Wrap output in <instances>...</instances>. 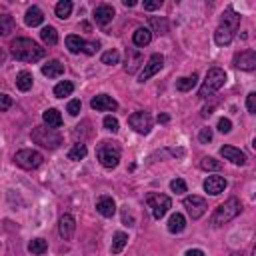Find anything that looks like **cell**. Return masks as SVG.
Instances as JSON below:
<instances>
[{"label":"cell","mask_w":256,"mask_h":256,"mask_svg":"<svg viewBox=\"0 0 256 256\" xmlns=\"http://www.w3.org/2000/svg\"><path fill=\"white\" fill-rule=\"evenodd\" d=\"M72 2L70 0H60L58 4H56V8H54V12H56V16L60 18V20H66V18H70V14H72Z\"/></svg>","instance_id":"obj_32"},{"label":"cell","mask_w":256,"mask_h":256,"mask_svg":"<svg viewBox=\"0 0 256 256\" xmlns=\"http://www.w3.org/2000/svg\"><path fill=\"white\" fill-rule=\"evenodd\" d=\"M122 4H124V6H126V8H128V6H130V8H132V6H134V4H136V2H134V0H124V2H122Z\"/></svg>","instance_id":"obj_49"},{"label":"cell","mask_w":256,"mask_h":256,"mask_svg":"<svg viewBox=\"0 0 256 256\" xmlns=\"http://www.w3.org/2000/svg\"><path fill=\"white\" fill-rule=\"evenodd\" d=\"M90 106H92V110H96V112H114V110L118 108V102H116L112 96H108V94H96V96L90 100Z\"/></svg>","instance_id":"obj_11"},{"label":"cell","mask_w":256,"mask_h":256,"mask_svg":"<svg viewBox=\"0 0 256 256\" xmlns=\"http://www.w3.org/2000/svg\"><path fill=\"white\" fill-rule=\"evenodd\" d=\"M104 128H106L108 132H118V120H116L114 116H106V118H104Z\"/></svg>","instance_id":"obj_41"},{"label":"cell","mask_w":256,"mask_h":256,"mask_svg":"<svg viewBox=\"0 0 256 256\" xmlns=\"http://www.w3.org/2000/svg\"><path fill=\"white\" fill-rule=\"evenodd\" d=\"M102 64H106V66H114V64H118L120 62V54H118V50H106L104 54H102Z\"/></svg>","instance_id":"obj_37"},{"label":"cell","mask_w":256,"mask_h":256,"mask_svg":"<svg viewBox=\"0 0 256 256\" xmlns=\"http://www.w3.org/2000/svg\"><path fill=\"white\" fill-rule=\"evenodd\" d=\"M86 154H88V148H86V144H74L72 148H70V152H68V158L70 160H74V162H78V160H84L86 158Z\"/></svg>","instance_id":"obj_35"},{"label":"cell","mask_w":256,"mask_h":256,"mask_svg":"<svg viewBox=\"0 0 256 256\" xmlns=\"http://www.w3.org/2000/svg\"><path fill=\"white\" fill-rule=\"evenodd\" d=\"M224 84H226V72L222 68H210L206 72V76H204V82L200 86L198 96L200 98H208L210 94H214L216 90H220Z\"/></svg>","instance_id":"obj_4"},{"label":"cell","mask_w":256,"mask_h":256,"mask_svg":"<svg viewBox=\"0 0 256 256\" xmlns=\"http://www.w3.org/2000/svg\"><path fill=\"white\" fill-rule=\"evenodd\" d=\"M10 52L20 62H38L46 54V50L32 38H14L10 42Z\"/></svg>","instance_id":"obj_1"},{"label":"cell","mask_w":256,"mask_h":256,"mask_svg":"<svg viewBox=\"0 0 256 256\" xmlns=\"http://www.w3.org/2000/svg\"><path fill=\"white\" fill-rule=\"evenodd\" d=\"M144 10H156L162 6V0H144Z\"/></svg>","instance_id":"obj_45"},{"label":"cell","mask_w":256,"mask_h":256,"mask_svg":"<svg viewBox=\"0 0 256 256\" xmlns=\"http://www.w3.org/2000/svg\"><path fill=\"white\" fill-rule=\"evenodd\" d=\"M24 22L28 24V26H40L42 22H44V14H42V10L38 8V6H30L28 10H26V16H24Z\"/></svg>","instance_id":"obj_22"},{"label":"cell","mask_w":256,"mask_h":256,"mask_svg":"<svg viewBox=\"0 0 256 256\" xmlns=\"http://www.w3.org/2000/svg\"><path fill=\"white\" fill-rule=\"evenodd\" d=\"M234 66L240 70H256V52L254 50H242L234 54Z\"/></svg>","instance_id":"obj_12"},{"label":"cell","mask_w":256,"mask_h":256,"mask_svg":"<svg viewBox=\"0 0 256 256\" xmlns=\"http://www.w3.org/2000/svg\"><path fill=\"white\" fill-rule=\"evenodd\" d=\"M146 202H148V208H150V212H152V216H154L156 220L164 218L166 212L172 208V200H170V196L160 194V192H150V194L146 196Z\"/></svg>","instance_id":"obj_6"},{"label":"cell","mask_w":256,"mask_h":256,"mask_svg":"<svg viewBox=\"0 0 256 256\" xmlns=\"http://www.w3.org/2000/svg\"><path fill=\"white\" fill-rule=\"evenodd\" d=\"M198 140H200L202 144H208V142L212 140V130H210V128H202L200 134H198Z\"/></svg>","instance_id":"obj_44"},{"label":"cell","mask_w":256,"mask_h":256,"mask_svg":"<svg viewBox=\"0 0 256 256\" xmlns=\"http://www.w3.org/2000/svg\"><path fill=\"white\" fill-rule=\"evenodd\" d=\"M42 74L46 78H58L64 74V64L60 60H48L44 66H42Z\"/></svg>","instance_id":"obj_21"},{"label":"cell","mask_w":256,"mask_h":256,"mask_svg":"<svg viewBox=\"0 0 256 256\" xmlns=\"http://www.w3.org/2000/svg\"><path fill=\"white\" fill-rule=\"evenodd\" d=\"M32 140L36 144H40L42 148H48V150H54L62 144V136L58 134L56 128H50V126H34L32 128Z\"/></svg>","instance_id":"obj_3"},{"label":"cell","mask_w":256,"mask_h":256,"mask_svg":"<svg viewBox=\"0 0 256 256\" xmlns=\"http://www.w3.org/2000/svg\"><path fill=\"white\" fill-rule=\"evenodd\" d=\"M230 130H232V122H230L228 118H220V120H218V132L228 134Z\"/></svg>","instance_id":"obj_42"},{"label":"cell","mask_w":256,"mask_h":256,"mask_svg":"<svg viewBox=\"0 0 256 256\" xmlns=\"http://www.w3.org/2000/svg\"><path fill=\"white\" fill-rule=\"evenodd\" d=\"M196 84H198V76L196 74H190V76H184V78H178L176 80V88L180 92H190Z\"/></svg>","instance_id":"obj_31"},{"label":"cell","mask_w":256,"mask_h":256,"mask_svg":"<svg viewBox=\"0 0 256 256\" xmlns=\"http://www.w3.org/2000/svg\"><path fill=\"white\" fill-rule=\"evenodd\" d=\"M42 120H44V124L50 126V128H60V126H62V116H60V112H58L56 108H48V110H44Z\"/></svg>","instance_id":"obj_24"},{"label":"cell","mask_w":256,"mask_h":256,"mask_svg":"<svg viewBox=\"0 0 256 256\" xmlns=\"http://www.w3.org/2000/svg\"><path fill=\"white\" fill-rule=\"evenodd\" d=\"M150 28L156 34H168V20L164 16H150Z\"/></svg>","instance_id":"obj_30"},{"label":"cell","mask_w":256,"mask_h":256,"mask_svg":"<svg viewBox=\"0 0 256 256\" xmlns=\"http://www.w3.org/2000/svg\"><path fill=\"white\" fill-rule=\"evenodd\" d=\"M170 190H172L174 194H184V192H186V182H184L182 178H174V180L170 182Z\"/></svg>","instance_id":"obj_39"},{"label":"cell","mask_w":256,"mask_h":256,"mask_svg":"<svg viewBox=\"0 0 256 256\" xmlns=\"http://www.w3.org/2000/svg\"><path fill=\"white\" fill-rule=\"evenodd\" d=\"M126 244H128V234H126V232H116L114 238H112L110 252H112V254H120V252L124 250Z\"/></svg>","instance_id":"obj_27"},{"label":"cell","mask_w":256,"mask_h":256,"mask_svg":"<svg viewBox=\"0 0 256 256\" xmlns=\"http://www.w3.org/2000/svg\"><path fill=\"white\" fill-rule=\"evenodd\" d=\"M0 100H2L0 110H2V112H6V110L10 108V104H12V100H10V96H8V94H2V96H0Z\"/></svg>","instance_id":"obj_47"},{"label":"cell","mask_w":256,"mask_h":256,"mask_svg":"<svg viewBox=\"0 0 256 256\" xmlns=\"http://www.w3.org/2000/svg\"><path fill=\"white\" fill-rule=\"evenodd\" d=\"M40 38H42L48 46H54V44L58 42V32H56L54 26H44V28L40 30Z\"/></svg>","instance_id":"obj_34"},{"label":"cell","mask_w":256,"mask_h":256,"mask_svg":"<svg viewBox=\"0 0 256 256\" xmlns=\"http://www.w3.org/2000/svg\"><path fill=\"white\" fill-rule=\"evenodd\" d=\"M84 44H86V40H82V38L76 36V34L66 36V48H68L70 54H80V52H84Z\"/></svg>","instance_id":"obj_25"},{"label":"cell","mask_w":256,"mask_h":256,"mask_svg":"<svg viewBox=\"0 0 256 256\" xmlns=\"http://www.w3.org/2000/svg\"><path fill=\"white\" fill-rule=\"evenodd\" d=\"M142 62H144V58H142L140 50H136V48H126V64H124V70H126L128 74H134V72L140 68Z\"/></svg>","instance_id":"obj_16"},{"label":"cell","mask_w":256,"mask_h":256,"mask_svg":"<svg viewBox=\"0 0 256 256\" xmlns=\"http://www.w3.org/2000/svg\"><path fill=\"white\" fill-rule=\"evenodd\" d=\"M96 210L104 218H112L116 214V202H114V198L112 196H100L98 202H96Z\"/></svg>","instance_id":"obj_17"},{"label":"cell","mask_w":256,"mask_h":256,"mask_svg":"<svg viewBox=\"0 0 256 256\" xmlns=\"http://www.w3.org/2000/svg\"><path fill=\"white\" fill-rule=\"evenodd\" d=\"M220 24H224V26H228V28H232L234 32H236V28L240 26V16L232 10V8H228L224 14H222V22Z\"/></svg>","instance_id":"obj_29"},{"label":"cell","mask_w":256,"mask_h":256,"mask_svg":"<svg viewBox=\"0 0 256 256\" xmlns=\"http://www.w3.org/2000/svg\"><path fill=\"white\" fill-rule=\"evenodd\" d=\"M98 48H100L98 42H94V40H92V42H86V44H84V54H96Z\"/></svg>","instance_id":"obj_46"},{"label":"cell","mask_w":256,"mask_h":256,"mask_svg":"<svg viewBox=\"0 0 256 256\" xmlns=\"http://www.w3.org/2000/svg\"><path fill=\"white\" fill-rule=\"evenodd\" d=\"M96 158H98V162L104 166V168H108V170H112V168H116L118 166V162H120V146L116 144V142H102L98 148H96Z\"/></svg>","instance_id":"obj_5"},{"label":"cell","mask_w":256,"mask_h":256,"mask_svg":"<svg viewBox=\"0 0 256 256\" xmlns=\"http://www.w3.org/2000/svg\"><path fill=\"white\" fill-rule=\"evenodd\" d=\"M74 230H76V220L72 214H62L60 220H58V234L62 240H70L74 236Z\"/></svg>","instance_id":"obj_13"},{"label":"cell","mask_w":256,"mask_h":256,"mask_svg":"<svg viewBox=\"0 0 256 256\" xmlns=\"http://www.w3.org/2000/svg\"><path fill=\"white\" fill-rule=\"evenodd\" d=\"M42 160H44V156H42L38 150H32V148H24V150H18V152L14 154V162H16L20 168H24V170H34V168H38V166L42 164Z\"/></svg>","instance_id":"obj_7"},{"label":"cell","mask_w":256,"mask_h":256,"mask_svg":"<svg viewBox=\"0 0 256 256\" xmlns=\"http://www.w3.org/2000/svg\"><path fill=\"white\" fill-rule=\"evenodd\" d=\"M184 208H186V212H188V216H190L192 220H198V218L204 216V212L208 210V204H206V200H204L202 196L192 194V196H186V198H184Z\"/></svg>","instance_id":"obj_8"},{"label":"cell","mask_w":256,"mask_h":256,"mask_svg":"<svg viewBox=\"0 0 256 256\" xmlns=\"http://www.w3.org/2000/svg\"><path fill=\"white\" fill-rule=\"evenodd\" d=\"M114 8L110 6V4H100V6H96V10H94V18H96V22L100 24V26H106V24H110L112 22V18H114Z\"/></svg>","instance_id":"obj_18"},{"label":"cell","mask_w":256,"mask_h":256,"mask_svg":"<svg viewBox=\"0 0 256 256\" xmlns=\"http://www.w3.org/2000/svg\"><path fill=\"white\" fill-rule=\"evenodd\" d=\"M240 212H242V202L238 198H228L212 212L210 222H212V226H222V224H228L230 220H234Z\"/></svg>","instance_id":"obj_2"},{"label":"cell","mask_w":256,"mask_h":256,"mask_svg":"<svg viewBox=\"0 0 256 256\" xmlns=\"http://www.w3.org/2000/svg\"><path fill=\"white\" fill-rule=\"evenodd\" d=\"M46 250H48V242L44 238H34V240L28 242V252L32 256H42Z\"/></svg>","instance_id":"obj_28"},{"label":"cell","mask_w":256,"mask_h":256,"mask_svg":"<svg viewBox=\"0 0 256 256\" xmlns=\"http://www.w3.org/2000/svg\"><path fill=\"white\" fill-rule=\"evenodd\" d=\"M200 168H202V170L218 172V170L222 168V162H218V160H216V158H212V156H206V158H202V160H200Z\"/></svg>","instance_id":"obj_36"},{"label":"cell","mask_w":256,"mask_h":256,"mask_svg":"<svg viewBox=\"0 0 256 256\" xmlns=\"http://www.w3.org/2000/svg\"><path fill=\"white\" fill-rule=\"evenodd\" d=\"M184 228H186V218H184L180 212H174V214L168 218V232H170V234H180Z\"/></svg>","instance_id":"obj_23"},{"label":"cell","mask_w":256,"mask_h":256,"mask_svg":"<svg viewBox=\"0 0 256 256\" xmlns=\"http://www.w3.org/2000/svg\"><path fill=\"white\" fill-rule=\"evenodd\" d=\"M252 256H256V244H254V248H252Z\"/></svg>","instance_id":"obj_52"},{"label":"cell","mask_w":256,"mask_h":256,"mask_svg":"<svg viewBox=\"0 0 256 256\" xmlns=\"http://www.w3.org/2000/svg\"><path fill=\"white\" fill-rule=\"evenodd\" d=\"M226 186H228V182H226L224 176H208V178L204 180V190H206L210 196L222 194V192L226 190Z\"/></svg>","instance_id":"obj_14"},{"label":"cell","mask_w":256,"mask_h":256,"mask_svg":"<svg viewBox=\"0 0 256 256\" xmlns=\"http://www.w3.org/2000/svg\"><path fill=\"white\" fill-rule=\"evenodd\" d=\"M32 84H34V76L28 70H22V72L16 74V86H18V90L28 92L32 88Z\"/></svg>","instance_id":"obj_26"},{"label":"cell","mask_w":256,"mask_h":256,"mask_svg":"<svg viewBox=\"0 0 256 256\" xmlns=\"http://www.w3.org/2000/svg\"><path fill=\"white\" fill-rule=\"evenodd\" d=\"M220 156L232 164H238V166H244L246 164V154L240 150V148H234V146H222L220 148Z\"/></svg>","instance_id":"obj_15"},{"label":"cell","mask_w":256,"mask_h":256,"mask_svg":"<svg viewBox=\"0 0 256 256\" xmlns=\"http://www.w3.org/2000/svg\"><path fill=\"white\" fill-rule=\"evenodd\" d=\"M80 110H82V102H80V100H76V98H74V100H70V102H68V106H66V112H68L70 116H78V114H80Z\"/></svg>","instance_id":"obj_40"},{"label":"cell","mask_w":256,"mask_h":256,"mask_svg":"<svg viewBox=\"0 0 256 256\" xmlns=\"http://www.w3.org/2000/svg\"><path fill=\"white\" fill-rule=\"evenodd\" d=\"M246 108H248V112L256 114V92H250L246 96Z\"/></svg>","instance_id":"obj_43"},{"label":"cell","mask_w":256,"mask_h":256,"mask_svg":"<svg viewBox=\"0 0 256 256\" xmlns=\"http://www.w3.org/2000/svg\"><path fill=\"white\" fill-rule=\"evenodd\" d=\"M252 148H254V150H256V138H254V140H252Z\"/></svg>","instance_id":"obj_51"},{"label":"cell","mask_w":256,"mask_h":256,"mask_svg":"<svg viewBox=\"0 0 256 256\" xmlns=\"http://www.w3.org/2000/svg\"><path fill=\"white\" fill-rule=\"evenodd\" d=\"M74 92V84L70 80H62L54 86V96L56 98H64V96H70Z\"/></svg>","instance_id":"obj_33"},{"label":"cell","mask_w":256,"mask_h":256,"mask_svg":"<svg viewBox=\"0 0 256 256\" xmlns=\"http://www.w3.org/2000/svg\"><path fill=\"white\" fill-rule=\"evenodd\" d=\"M232 38H234V30L228 28V26H224V24H220L216 28V32H214V42L218 46H228L232 42Z\"/></svg>","instance_id":"obj_19"},{"label":"cell","mask_w":256,"mask_h":256,"mask_svg":"<svg viewBox=\"0 0 256 256\" xmlns=\"http://www.w3.org/2000/svg\"><path fill=\"white\" fill-rule=\"evenodd\" d=\"M162 66H164V56L162 54H152L150 58H148V62L144 64V70L140 72V76H138V82H146V80H150L156 72H160L162 70Z\"/></svg>","instance_id":"obj_10"},{"label":"cell","mask_w":256,"mask_h":256,"mask_svg":"<svg viewBox=\"0 0 256 256\" xmlns=\"http://www.w3.org/2000/svg\"><path fill=\"white\" fill-rule=\"evenodd\" d=\"M184 256H206V254H204V250H200V248H190V250H186Z\"/></svg>","instance_id":"obj_48"},{"label":"cell","mask_w":256,"mask_h":256,"mask_svg":"<svg viewBox=\"0 0 256 256\" xmlns=\"http://www.w3.org/2000/svg\"><path fill=\"white\" fill-rule=\"evenodd\" d=\"M128 124H130L138 134H148L150 128H152V116H150V112H146V110H138V112L130 114Z\"/></svg>","instance_id":"obj_9"},{"label":"cell","mask_w":256,"mask_h":256,"mask_svg":"<svg viewBox=\"0 0 256 256\" xmlns=\"http://www.w3.org/2000/svg\"><path fill=\"white\" fill-rule=\"evenodd\" d=\"M230 256H244L242 252H234V254H230Z\"/></svg>","instance_id":"obj_50"},{"label":"cell","mask_w":256,"mask_h":256,"mask_svg":"<svg viewBox=\"0 0 256 256\" xmlns=\"http://www.w3.org/2000/svg\"><path fill=\"white\" fill-rule=\"evenodd\" d=\"M12 30H14L12 18H10L8 14H2V16H0V34H2V36H8Z\"/></svg>","instance_id":"obj_38"},{"label":"cell","mask_w":256,"mask_h":256,"mask_svg":"<svg viewBox=\"0 0 256 256\" xmlns=\"http://www.w3.org/2000/svg\"><path fill=\"white\" fill-rule=\"evenodd\" d=\"M132 42H134V46H140V48L148 46V44L152 42V30L146 28V26L136 28V32H134V36H132Z\"/></svg>","instance_id":"obj_20"}]
</instances>
